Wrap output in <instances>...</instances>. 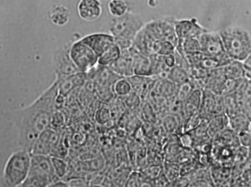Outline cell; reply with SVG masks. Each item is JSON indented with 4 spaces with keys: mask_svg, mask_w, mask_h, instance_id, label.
<instances>
[{
    "mask_svg": "<svg viewBox=\"0 0 251 187\" xmlns=\"http://www.w3.org/2000/svg\"><path fill=\"white\" fill-rule=\"evenodd\" d=\"M126 78L131 85L132 91L140 96L143 102L147 100L157 81L152 77L135 74Z\"/></svg>",
    "mask_w": 251,
    "mask_h": 187,
    "instance_id": "obj_15",
    "label": "cell"
},
{
    "mask_svg": "<svg viewBox=\"0 0 251 187\" xmlns=\"http://www.w3.org/2000/svg\"><path fill=\"white\" fill-rule=\"evenodd\" d=\"M122 77L109 67L98 64L93 80L95 88H113L115 82Z\"/></svg>",
    "mask_w": 251,
    "mask_h": 187,
    "instance_id": "obj_16",
    "label": "cell"
},
{
    "mask_svg": "<svg viewBox=\"0 0 251 187\" xmlns=\"http://www.w3.org/2000/svg\"><path fill=\"white\" fill-rule=\"evenodd\" d=\"M109 67L123 77L127 78L134 75L132 58L129 49L121 51L119 59Z\"/></svg>",
    "mask_w": 251,
    "mask_h": 187,
    "instance_id": "obj_20",
    "label": "cell"
},
{
    "mask_svg": "<svg viewBox=\"0 0 251 187\" xmlns=\"http://www.w3.org/2000/svg\"><path fill=\"white\" fill-rule=\"evenodd\" d=\"M168 78L177 85H179L190 80L188 71L177 66H175L170 70Z\"/></svg>",
    "mask_w": 251,
    "mask_h": 187,
    "instance_id": "obj_33",
    "label": "cell"
},
{
    "mask_svg": "<svg viewBox=\"0 0 251 187\" xmlns=\"http://www.w3.org/2000/svg\"><path fill=\"white\" fill-rule=\"evenodd\" d=\"M46 187H70V186L66 181L59 180L50 184Z\"/></svg>",
    "mask_w": 251,
    "mask_h": 187,
    "instance_id": "obj_49",
    "label": "cell"
},
{
    "mask_svg": "<svg viewBox=\"0 0 251 187\" xmlns=\"http://www.w3.org/2000/svg\"><path fill=\"white\" fill-rule=\"evenodd\" d=\"M107 6L109 13L113 18L122 17L129 11L127 1L124 0H109Z\"/></svg>",
    "mask_w": 251,
    "mask_h": 187,
    "instance_id": "obj_30",
    "label": "cell"
},
{
    "mask_svg": "<svg viewBox=\"0 0 251 187\" xmlns=\"http://www.w3.org/2000/svg\"><path fill=\"white\" fill-rule=\"evenodd\" d=\"M59 130L50 127L44 131L35 140L30 153L51 156L59 143Z\"/></svg>",
    "mask_w": 251,
    "mask_h": 187,
    "instance_id": "obj_6",
    "label": "cell"
},
{
    "mask_svg": "<svg viewBox=\"0 0 251 187\" xmlns=\"http://www.w3.org/2000/svg\"><path fill=\"white\" fill-rule=\"evenodd\" d=\"M228 118L224 114L212 117L208 122V134L211 139L228 127Z\"/></svg>",
    "mask_w": 251,
    "mask_h": 187,
    "instance_id": "obj_25",
    "label": "cell"
},
{
    "mask_svg": "<svg viewBox=\"0 0 251 187\" xmlns=\"http://www.w3.org/2000/svg\"><path fill=\"white\" fill-rule=\"evenodd\" d=\"M65 116L61 111L55 110L51 120L50 127L59 130V128L63 124Z\"/></svg>",
    "mask_w": 251,
    "mask_h": 187,
    "instance_id": "obj_42",
    "label": "cell"
},
{
    "mask_svg": "<svg viewBox=\"0 0 251 187\" xmlns=\"http://www.w3.org/2000/svg\"><path fill=\"white\" fill-rule=\"evenodd\" d=\"M164 63L169 70H171L176 66V60L174 54H170L163 56Z\"/></svg>",
    "mask_w": 251,
    "mask_h": 187,
    "instance_id": "obj_48",
    "label": "cell"
},
{
    "mask_svg": "<svg viewBox=\"0 0 251 187\" xmlns=\"http://www.w3.org/2000/svg\"><path fill=\"white\" fill-rule=\"evenodd\" d=\"M71 46H63L55 50L54 53L53 67L56 77L67 76L81 72L70 57Z\"/></svg>",
    "mask_w": 251,
    "mask_h": 187,
    "instance_id": "obj_8",
    "label": "cell"
},
{
    "mask_svg": "<svg viewBox=\"0 0 251 187\" xmlns=\"http://www.w3.org/2000/svg\"><path fill=\"white\" fill-rule=\"evenodd\" d=\"M89 47L98 58L114 44V37L110 34L94 33L88 35L80 39Z\"/></svg>",
    "mask_w": 251,
    "mask_h": 187,
    "instance_id": "obj_12",
    "label": "cell"
},
{
    "mask_svg": "<svg viewBox=\"0 0 251 187\" xmlns=\"http://www.w3.org/2000/svg\"><path fill=\"white\" fill-rule=\"evenodd\" d=\"M113 89L117 97H123L132 91L131 85L126 78L122 77L114 84Z\"/></svg>",
    "mask_w": 251,
    "mask_h": 187,
    "instance_id": "obj_36",
    "label": "cell"
},
{
    "mask_svg": "<svg viewBox=\"0 0 251 187\" xmlns=\"http://www.w3.org/2000/svg\"><path fill=\"white\" fill-rule=\"evenodd\" d=\"M186 187H215L211 182L203 180L194 179L191 180Z\"/></svg>",
    "mask_w": 251,
    "mask_h": 187,
    "instance_id": "obj_46",
    "label": "cell"
},
{
    "mask_svg": "<svg viewBox=\"0 0 251 187\" xmlns=\"http://www.w3.org/2000/svg\"><path fill=\"white\" fill-rule=\"evenodd\" d=\"M121 54V49L114 43L99 57L98 64L109 67L119 59Z\"/></svg>",
    "mask_w": 251,
    "mask_h": 187,
    "instance_id": "obj_29",
    "label": "cell"
},
{
    "mask_svg": "<svg viewBox=\"0 0 251 187\" xmlns=\"http://www.w3.org/2000/svg\"><path fill=\"white\" fill-rule=\"evenodd\" d=\"M195 89L194 83L190 79L189 81L177 85L176 96L177 99L184 102Z\"/></svg>",
    "mask_w": 251,
    "mask_h": 187,
    "instance_id": "obj_39",
    "label": "cell"
},
{
    "mask_svg": "<svg viewBox=\"0 0 251 187\" xmlns=\"http://www.w3.org/2000/svg\"><path fill=\"white\" fill-rule=\"evenodd\" d=\"M202 97V90L195 89L184 101L183 106V120L184 122L200 112Z\"/></svg>",
    "mask_w": 251,
    "mask_h": 187,
    "instance_id": "obj_18",
    "label": "cell"
},
{
    "mask_svg": "<svg viewBox=\"0 0 251 187\" xmlns=\"http://www.w3.org/2000/svg\"><path fill=\"white\" fill-rule=\"evenodd\" d=\"M143 178L140 172L131 171L123 187H140Z\"/></svg>",
    "mask_w": 251,
    "mask_h": 187,
    "instance_id": "obj_41",
    "label": "cell"
},
{
    "mask_svg": "<svg viewBox=\"0 0 251 187\" xmlns=\"http://www.w3.org/2000/svg\"><path fill=\"white\" fill-rule=\"evenodd\" d=\"M58 94L67 97L75 90L80 89L87 80L86 72H78L63 77H56Z\"/></svg>",
    "mask_w": 251,
    "mask_h": 187,
    "instance_id": "obj_11",
    "label": "cell"
},
{
    "mask_svg": "<svg viewBox=\"0 0 251 187\" xmlns=\"http://www.w3.org/2000/svg\"><path fill=\"white\" fill-rule=\"evenodd\" d=\"M228 57L243 62L251 53V36L246 29L228 26L218 31Z\"/></svg>",
    "mask_w": 251,
    "mask_h": 187,
    "instance_id": "obj_2",
    "label": "cell"
},
{
    "mask_svg": "<svg viewBox=\"0 0 251 187\" xmlns=\"http://www.w3.org/2000/svg\"><path fill=\"white\" fill-rule=\"evenodd\" d=\"M176 19L173 17H167L158 19L161 31L162 40L168 41L172 43L175 47L178 42L175 30Z\"/></svg>",
    "mask_w": 251,
    "mask_h": 187,
    "instance_id": "obj_22",
    "label": "cell"
},
{
    "mask_svg": "<svg viewBox=\"0 0 251 187\" xmlns=\"http://www.w3.org/2000/svg\"><path fill=\"white\" fill-rule=\"evenodd\" d=\"M235 94L241 113L251 119V80L245 78Z\"/></svg>",
    "mask_w": 251,
    "mask_h": 187,
    "instance_id": "obj_17",
    "label": "cell"
},
{
    "mask_svg": "<svg viewBox=\"0 0 251 187\" xmlns=\"http://www.w3.org/2000/svg\"><path fill=\"white\" fill-rule=\"evenodd\" d=\"M155 41L143 27L134 38L132 47L141 53L150 56L154 53L153 47Z\"/></svg>",
    "mask_w": 251,
    "mask_h": 187,
    "instance_id": "obj_21",
    "label": "cell"
},
{
    "mask_svg": "<svg viewBox=\"0 0 251 187\" xmlns=\"http://www.w3.org/2000/svg\"><path fill=\"white\" fill-rule=\"evenodd\" d=\"M198 39L200 43L201 51L204 56H228L226 53L223 41L218 32L207 31L201 34Z\"/></svg>",
    "mask_w": 251,
    "mask_h": 187,
    "instance_id": "obj_7",
    "label": "cell"
},
{
    "mask_svg": "<svg viewBox=\"0 0 251 187\" xmlns=\"http://www.w3.org/2000/svg\"><path fill=\"white\" fill-rule=\"evenodd\" d=\"M121 98L127 110L132 113L139 111L143 101L138 94L132 91L127 95Z\"/></svg>",
    "mask_w": 251,
    "mask_h": 187,
    "instance_id": "obj_34",
    "label": "cell"
},
{
    "mask_svg": "<svg viewBox=\"0 0 251 187\" xmlns=\"http://www.w3.org/2000/svg\"><path fill=\"white\" fill-rule=\"evenodd\" d=\"M240 145L249 148L251 146V125L245 132L238 135Z\"/></svg>",
    "mask_w": 251,
    "mask_h": 187,
    "instance_id": "obj_43",
    "label": "cell"
},
{
    "mask_svg": "<svg viewBox=\"0 0 251 187\" xmlns=\"http://www.w3.org/2000/svg\"><path fill=\"white\" fill-rule=\"evenodd\" d=\"M182 147L192 148L193 144V139L189 133H183L178 138Z\"/></svg>",
    "mask_w": 251,
    "mask_h": 187,
    "instance_id": "obj_45",
    "label": "cell"
},
{
    "mask_svg": "<svg viewBox=\"0 0 251 187\" xmlns=\"http://www.w3.org/2000/svg\"><path fill=\"white\" fill-rule=\"evenodd\" d=\"M76 9L78 16L87 22L98 20L102 13L101 2L98 0H79Z\"/></svg>",
    "mask_w": 251,
    "mask_h": 187,
    "instance_id": "obj_13",
    "label": "cell"
},
{
    "mask_svg": "<svg viewBox=\"0 0 251 187\" xmlns=\"http://www.w3.org/2000/svg\"><path fill=\"white\" fill-rule=\"evenodd\" d=\"M132 58L134 74L143 76H152L151 60L147 56L132 47L129 49Z\"/></svg>",
    "mask_w": 251,
    "mask_h": 187,
    "instance_id": "obj_19",
    "label": "cell"
},
{
    "mask_svg": "<svg viewBox=\"0 0 251 187\" xmlns=\"http://www.w3.org/2000/svg\"><path fill=\"white\" fill-rule=\"evenodd\" d=\"M140 187H153V186L152 182L145 180L143 179Z\"/></svg>",
    "mask_w": 251,
    "mask_h": 187,
    "instance_id": "obj_50",
    "label": "cell"
},
{
    "mask_svg": "<svg viewBox=\"0 0 251 187\" xmlns=\"http://www.w3.org/2000/svg\"><path fill=\"white\" fill-rule=\"evenodd\" d=\"M223 96L224 113L228 117L241 113L237 101L235 92Z\"/></svg>",
    "mask_w": 251,
    "mask_h": 187,
    "instance_id": "obj_31",
    "label": "cell"
},
{
    "mask_svg": "<svg viewBox=\"0 0 251 187\" xmlns=\"http://www.w3.org/2000/svg\"><path fill=\"white\" fill-rule=\"evenodd\" d=\"M58 94L56 80L27 106L8 112V118L17 132L19 149L29 152L39 136L50 127L55 111V101Z\"/></svg>",
    "mask_w": 251,
    "mask_h": 187,
    "instance_id": "obj_1",
    "label": "cell"
},
{
    "mask_svg": "<svg viewBox=\"0 0 251 187\" xmlns=\"http://www.w3.org/2000/svg\"><path fill=\"white\" fill-rule=\"evenodd\" d=\"M224 76L229 79H239L245 78L243 62L232 60L222 67Z\"/></svg>",
    "mask_w": 251,
    "mask_h": 187,
    "instance_id": "obj_28",
    "label": "cell"
},
{
    "mask_svg": "<svg viewBox=\"0 0 251 187\" xmlns=\"http://www.w3.org/2000/svg\"><path fill=\"white\" fill-rule=\"evenodd\" d=\"M180 119L182 118L179 117L165 113L161 118L162 128L166 132L174 133L179 128Z\"/></svg>",
    "mask_w": 251,
    "mask_h": 187,
    "instance_id": "obj_32",
    "label": "cell"
},
{
    "mask_svg": "<svg viewBox=\"0 0 251 187\" xmlns=\"http://www.w3.org/2000/svg\"><path fill=\"white\" fill-rule=\"evenodd\" d=\"M52 182L46 175L29 172L26 178L16 187H46Z\"/></svg>",
    "mask_w": 251,
    "mask_h": 187,
    "instance_id": "obj_26",
    "label": "cell"
},
{
    "mask_svg": "<svg viewBox=\"0 0 251 187\" xmlns=\"http://www.w3.org/2000/svg\"><path fill=\"white\" fill-rule=\"evenodd\" d=\"M175 49L176 47L172 43L164 40L155 41L153 47L154 53L163 56L174 54Z\"/></svg>",
    "mask_w": 251,
    "mask_h": 187,
    "instance_id": "obj_35",
    "label": "cell"
},
{
    "mask_svg": "<svg viewBox=\"0 0 251 187\" xmlns=\"http://www.w3.org/2000/svg\"><path fill=\"white\" fill-rule=\"evenodd\" d=\"M177 85L168 78L157 80L155 89L157 93L166 99L176 96Z\"/></svg>",
    "mask_w": 251,
    "mask_h": 187,
    "instance_id": "obj_27",
    "label": "cell"
},
{
    "mask_svg": "<svg viewBox=\"0 0 251 187\" xmlns=\"http://www.w3.org/2000/svg\"><path fill=\"white\" fill-rule=\"evenodd\" d=\"M108 103L102 102L97 110L95 117L98 122L103 124L110 120L111 114Z\"/></svg>",
    "mask_w": 251,
    "mask_h": 187,
    "instance_id": "obj_40",
    "label": "cell"
},
{
    "mask_svg": "<svg viewBox=\"0 0 251 187\" xmlns=\"http://www.w3.org/2000/svg\"><path fill=\"white\" fill-rule=\"evenodd\" d=\"M31 154L23 149L13 152L6 160L2 171V187H16L27 176Z\"/></svg>",
    "mask_w": 251,
    "mask_h": 187,
    "instance_id": "obj_3",
    "label": "cell"
},
{
    "mask_svg": "<svg viewBox=\"0 0 251 187\" xmlns=\"http://www.w3.org/2000/svg\"><path fill=\"white\" fill-rule=\"evenodd\" d=\"M115 43L121 51L128 50L132 47L133 41L119 38H114Z\"/></svg>",
    "mask_w": 251,
    "mask_h": 187,
    "instance_id": "obj_44",
    "label": "cell"
},
{
    "mask_svg": "<svg viewBox=\"0 0 251 187\" xmlns=\"http://www.w3.org/2000/svg\"><path fill=\"white\" fill-rule=\"evenodd\" d=\"M245 78L251 80V53L243 62Z\"/></svg>",
    "mask_w": 251,
    "mask_h": 187,
    "instance_id": "obj_47",
    "label": "cell"
},
{
    "mask_svg": "<svg viewBox=\"0 0 251 187\" xmlns=\"http://www.w3.org/2000/svg\"><path fill=\"white\" fill-rule=\"evenodd\" d=\"M29 172L46 175L50 177L53 182L59 180L54 173L50 156L31 154V162Z\"/></svg>",
    "mask_w": 251,
    "mask_h": 187,
    "instance_id": "obj_14",
    "label": "cell"
},
{
    "mask_svg": "<svg viewBox=\"0 0 251 187\" xmlns=\"http://www.w3.org/2000/svg\"><path fill=\"white\" fill-rule=\"evenodd\" d=\"M199 113L202 117L209 119L213 116L224 114L223 96L209 90H203Z\"/></svg>",
    "mask_w": 251,
    "mask_h": 187,
    "instance_id": "obj_9",
    "label": "cell"
},
{
    "mask_svg": "<svg viewBox=\"0 0 251 187\" xmlns=\"http://www.w3.org/2000/svg\"><path fill=\"white\" fill-rule=\"evenodd\" d=\"M228 118V127L237 135L247 131L251 125V119L243 113Z\"/></svg>",
    "mask_w": 251,
    "mask_h": 187,
    "instance_id": "obj_24",
    "label": "cell"
},
{
    "mask_svg": "<svg viewBox=\"0 0 251 187\" xmlns=\"http://www.w3.org/2000/svg\"><path fill=\"white\" fill-rule=\"evenodd\" d=\"M70 55L75 66L81 72H86L98 65V56L80 40L71 45Z\"/></svg>",
    "mask_w": 251,
    "mask_h": 187,
    "instance_id": "obj_5",
    "label": "cell"
},
{
    "mask_svg": "<svg viewBox=\"0 0 251 187\" xmlns=\"http://www.w3.org/2000/svg\"><path fill=\"white\" fill-rule=\"evenodd\" d=\"M145 24L140 16L129 10L122 17L113 18L109 21L108 29L114 38L133 41Z\"/></svg>",
    "mask_w": 251,
    "mask_h": 187,
    "instance_id": "obj_4",
    "label": "cell"
},
{
    "mask_svg": "<svg viewBox=\"0 0 251 187\" xmlns=\"http://www.w3.org/2000/svg\"><path fill=\"white\" fill-rule=\"evenodd\" d=\"M48 17L53 24L62 26L68 23L70 18V12L68 8L62 5L54 4L49 10Z\"/></svg>",
    "mask_w": 251,
    "mask_h": 187,
    "instance_id": "obj_23",
    "label": "cell"
},
{
    "mask_svg": "<svg viewBox=\"0 0 251 187\" xmlns=\"http://www.w3.org/2000/svg\"><path fill=\"white\" fill-rule=\"evenodd\" d=\"M53 169L55 175L59 180H62L67 174L68 166L62 158L51 156Z\"/></svg>",
    "mask_w": 251,
    "mask_h": 187,
    "instance_id": "obj_37",
    "label": "cell"
},
{
    "mask_svg": "<svg viewBox=\"0 0 251 187\" xmlns=\"http://www.w3.org/2000/svg\"><path fill=\"white\" fill-rule=\"evenodd\" d=\"M180 169L178 164L168 162L163 166V172L168 180L171 182L180 176Z\"/></svg>",
    "mask_w": 251,
    "mask_h": 187,
    "instance_id": "obj_38",
    "label": "cell"
},
{
    "mask_svg": "<svg viewBox=\"0 0 251 187\" xmlns=\"http://www.w3.org/2000/svg\"><path fill=\"white\" fill-rule=\"evenodd\" d=\"M175 30L178 39L198 38L201 34L208 31L195 18L176 19Z\"/></svg>",
    "mask_w": 251,
    "mask_h": 187,
    "instance_id": "obj_10",
    "label": "cell"
},
{
    "mask_svg": "<svg viewBox=\"0 0 251 187\" xmlns=\"http://www.w3.org/2000/svg\"><path fill=\"white\" fill-rule=\"evenodd\" d=\"M248 159L251 160V146L248 148Z\"/></svg>",
    "mask_w": 251,
    "mask_h": 187,
    "instance_id": "obj_51",
    "label": "cell"
}]
</instances>
